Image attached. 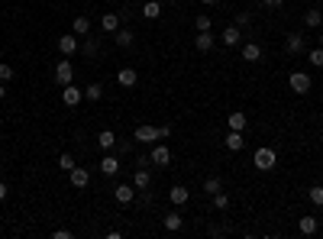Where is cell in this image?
<instances>
[{
  "instance_id": "cell-1",
  "label": "cell",
  "mask_w": 323,
  "mask_h": 239,
  "mask_svg": "<svg viewBox=\"0 0 323 239\" xmlns=\"http://www.w3.org/2000/svg\"><path fill=\"white\" fill-rule=\"evenodd\" d=\"M275 162H278V155H275V149H269V146L256 149V155H252V165H256L259 172H272Z\"/></svg>"
},
{
  "instance_id": "cell-2",
  "label": "cell",
  "mask_w": 323,
  "mask_h": 239,
  "mask_svg": "<svg viewBox=\"0 0 323 239\" xmlns=\"http://www.w3.org/2000/svg\"><path fill=\"white\" fill-rule=\"evenodd\" d=\"M288 84H291L294 94H307V91H311V74H307V71H291Z\"/></svg>"
},
{
  "instance_id": "cell-3",
  "label": "cell",
  "mask_w": 323,
  "mask_h": 239,
  "mask_svg": "<svg viewBox=\"0 0 323 239\" xmlns=\"http://www.w3.org/2000/svg\"><path fill=\"white\" fill-rule=\"evenodd\" d=\"M71 81H74V68H71V61H58V65H55V84L65 87V84H71Z\"/></svg>"
},
{
  "instance_id": "cell-4",
  "label": "cell",
  "mask_w": 323,
  "mask_h": 239,
  "mask_svg": "<svg viewBox=\"0 0 323 239\" xmlns=\"http://www.w3.org/2000/svg\"><path fill=\"white\" fill-rule=\"evenodd\" d=\"M133 139H136V142H142V146H149V142L159 139V126H149V123H142V126H136Z\"/></svg>"
},
{
  "instance_id": "cell-5",
  "label": "cell",
  "mask_w": 323,
  "mask_h": 239,
  "mask_svg": "<svg viewBox=\"0 0 323 239\" xmlns=\"http://www.w3.org/2000/svg\"><path fill=\"white\" fill-rule=\"evenodd\" d=\"M81 97H84V91H81V87H71V84L61 87V100H65V107H78Z\"/></svg>"
},
{
  "instance_id": "cell-6",
  "label": "cell",
  "mask_w": 323,
  "mask_h": 239,
  "mask_svg": "<svg viewBox=\"0 0 323 239\" xmlns=\"http://www.w3.org/2000/svg\"><path fill=\"white\" fill-rule=\"evenodd\" d=\"M113 197H116V204H133L136 188H133V184H116V188H113Z\"/></svg>"
},
{
  "instance_id": "cell-7",
  "label": "cell",
  "mask_w": 323,
  "mask_h": 239,
  "mask_svg": "<svg viewBox=\"0 0 323 239\" xmlns=\"http://www.w3.org/2000/svg\"><path fill=\"white\" fill-rule=\"evenodd\" d=\"M68 175H71V184H74V188H87V184H91V172H87V168H81V165H74Z\"/></svg>"
},
{
  "instance_id": "cell-8",
  "label": "cell",
  "mask_w": 323,
  "mask_h": 239,
  "mask_svg": "<svg viewBox=\"0 0 323 239\" xmlns=\"http://www.w3.org/2000/svg\"><path fill=\"white\" fill-rule=\"evenodd\" d=\"M285 52H288V55H301V52H304V36L291 32V36L285 39Z\"/></svg>"
},
{
  "instance_id": "cell-9",
  "label": "cell",
  "mask_w": 323,
  "mask_h": 239,
  "mask_svg": "<svg viewBox=\"0 0 323 239\" xmlns=\"http://www.w3.org/2000/svg\"><path fill=\"white\" fill-rule=\"evenodd\" d=\"M58 52L65 58H71L74 52H78V39H74V36H58Z\"/></svg>"
},
{
  "instance_id": "cell-10",
  "label": "cell",
  "mask_w": 323,
  "mask_h": 239,
  "mask_svg": "<svg viewBox=\"0 0 323 239\" xmlns=\"http://www.w3.org/2000/svg\"><path fill=\"white\" fill-rule=\"evenodd\" d=\"M243 146H246L243 129H230V133H226V149H230V152H239Z\"/></svg>"
},
{
  "instance_id": "cell-11",
  "label": "cell",
  "mask_w": 323,
  "mask_h": 239,
  "mask_svg": "<svg viewBox=\"0 0 323 239\" xmlns=\"http://www.w3.org/2000/svg\"><path fill=\"white\" fill-rule=\"evenodd\" d=\"M97 146L104 149V152L116 149V133H113V129H100V133H97Z\"/></svg>"
},
{
  "instance_id": "cell-12",
  "label": "cell",
  "mask_w": 323,
  "mask_h": 239,
  "mask_svg": "<svg viewBox=\"0 0 323 239\" xmlns=\"http://www.w3.org/2000/svg\"><path fill=\"white\" fill-rule=\"evenodd\" d=\"M113 36H116V45H120V49H129V45L136 42V32H133V29H126V26H120V29H116Z\"/></svg>"
},
{
  "instance_id": "cell-13",
  "label": "cell",
  "mask_w": 323,
  "mask_h": 239,
  "mask_svg": "<svg viewBox=\"0 0 323 239\" xmlns=\"http://www.w3.org/2000/svg\"><path fill=\"white\" fill-rule=\"evenodd\" d=\"M152 165H159V168H168L171 165V152L165 146H155L152 149Z\"/></svg>"
},
{
  "instance_id": "cell-14",
  "label": "cell",
  "mask_w": 323,
  "mask_h": 239,
  "mask_svg": "<svg viewBox=\"0 0 323 239\" xmlns=\"http://www.w3.org/2000/svg\"><path fill=\"white\" fill-rule=\"evenodd\" d=\"M162 227L168 230V233H178V230L184 227V220H181V214H175V210H171V214H165L162 217Z\"/></svg>"
},
{
  "instance_id": "cell-15",
  "label": "cell",
  "mask_w": 323,
  "mask_h": 239,
  "mask_svg": "<svg viewBox=\"0 0 323 239\" xmlns=\"http://www.w3.org/2000/svg\"><path fill=\"white\" fill-rule=\"evenodd\" d=\"M149 184H152V175H149V168H136V175H133V188H136V191H146Z\"/></svg>"
},
{
  "instance_id": "cell-16",
  "label": "cell",
  "mask_w": 323,
  "mask_h": 239,
  "mask_svg": "<svg viewBox=\"0 0 323 239\" xmlns=\"http://www.w3.org/2000/svg\"><path fill=\"white\" fill-rule=\"evenodd\" d=\"M100 172H104L107 175V178H110V175H116V172H120V159H116V155H104V159H100Z\"/></svg>"
},
{
  "instance_id": "cell-17",
  "label": "cell",
  "mask_w": 323,
  "mask_h": 239,
  "mask_svg": "<svg viewBox=\"0 0 323 239\" xmlns=\"http://www.w3.org/2000/svg\"><path fill=\"white\" fill-rule=\"evenodd\" d=\"M120 23H123V19L116 16V13H104V19H100V26H104V32H110V36H113V32L120 29Z\"/></svg>"
},
{
  "instance_id": "cell-18",
  "label": "cell",
  "mask_w": 323,
  "mask_h": 239,
  "mask_svg": "<svg viewBox=\"0 0 323 239\" xmlns=\"http://www.w3.org/2000/svg\"><path fill=\"white\" fill-rule=\"evenodd\" d=\"M142 16H146V19H159V16H162V3H159V0H146V6H142Z\"/></svg>"
},
{
  "instance_id": "cell-19",
  "label": "cell",
  "mask_w": 323,
  "mask_h": 239,
  "mask_svg": "<svg viewBox=\"0 0 323 239\" xmlns=\"http://www.w3.org/2000/svg\"><path fill=\"white\" fill-rule=\"evenodd\" d=\"M194 45H197V52H210V49H214V36H210V29L207 32H197Z\"/></svg>"
},
{
  "instance_id": "cell-20",
  "label": "cell",
  "mask_w": 323,
  "mask_h": 239,
  "mask_svg": "<svg viewBox=\"0 0 323 239\" xmlns=\"http://www.w3.org/2000/svg\"><path fill=\"white\" fill-rule=\"evenodd\" d=\"M298 230H301L304 236H314V233H317V217H301Z\"/></svg>"
},
{
  "instance_id": "cell-21",
  "label": "cell",
  "mask_w": 323,
  "mask_h": 239,
  "mask_svg": "<svg viewBox=\"0 0 323 239\" xmlns=\"http://www.w3.org/2000/svg\"><path fill=\"white\" fill-rule=\"evenodd\" d=\"M262 58V49H259L256 42H246L243 45V61H259Z\"/></svg>"
},
{
  "instance_id": "cell-22",
  "label": "cell",
  "mask_w": 323,
  "mask_h": 239,
  "mask_svg": "<svg viewBox=\"0 0 323 239\" xmlns=\"http://www.w3.org/2000/svg\"><path fill=\"white\" fill-rule=\"evenodd\" d=\"M71 29H74V36H87V32H91V19L87 16H74Z\"/></svg>"
},
{
  "instance_id": "cell-23",
  "label": "cell",
  "mask_w": 323,
  "mask_h": 239,
  "mask_svg": "<svg viewBox=\"0 0 323 239\" xmlns=\"http://www.w3.org/2000/svg\"><path fill=\"white\" fill-rule=\"evenodd\" d=\"M168 197H171V204H178V207H181V204H188V188L175 184V188L168 191Z\"/></svg>"
},
{
  "instance_id": "cell-24",
  "label": "cell",
  "mask_w": 323,
  "mask_h": 239,
  "mask_svg": "<svg viewBox=\"0 0 323 239\" xmlns=\"http://www.w3.org/2000/svg\"><path fill=\"white\" fill-rule=\"evenodd\" d=\"M116 81H120L123 87H136V68H123V71L116 74Z\"/></svg>"
},
{
  "instance_id": "cell-25",
  "label": "cell",
  "mask_w": 323,
  "mask_h": 239,
  "mask_svg": "<svg viewBox=\"0 0 323 239\" xmlns=\"http://www.w3.org/2000/svg\"><path fill=\"white\" fill-rule=\"evenodd\" d=\"M220 39H223V45H236L239 42V26H226Z\"/></svg>"
},
{
  "instance_id": "cell-26",
  "label": "cell",
  "mask_w": 323,
  "mask_h": 239,
  "mask_svg": "<svg viewBox=\"0 0 323 239\" xmlns=\"http://www.w3.org/2000/svg\"><path fill=\"white\" fill-rule=\"evenodd\" d=\"M304 23L311 26V29H317V26L323 23V13H320V10H307V13H304Z\"/></svg>"
},
{
  "instance_id": "cell-27",
  "label": "cell",
  "mask_w": 323,
  "mask_h": 239,
  "mask_svg": "<svg viewBox=\"0 0 323 239\" xmlns=\"http://www.w3.org/2000/svg\"><path fill=\"white\" fill-rule=\"evenodd\" d=\"M84 97H87V100H94V104H97V100L104 97V87H100V84H87V87H84Z\"/></svg>"
},
{
  "instance_id": "cell-28",
  "label": "cell",
  "mask_w": 323,
  "mask_h": 239,
  "mask_svg": "<svg viewBox=\"0 0 323 239\" xmlns=\"http://www.w3.org/2000/svg\"><path fill=\"white\" fill-rule=\"evenodd\" d=\"M246 123H249L246 113H230V129H246Z\"/></svg>"
},
{
  "instance_id": "cell-29",
  "label": "cell",
  "mask_w": 323,
  "mask_h": 239,
  "mask_svg": "<svg viewBox=\"0 0 323 239\" xmlns=\"http://www.w3.org/2000/svg\"><path fill=\"white\" fill-rule=\"evenodd\" d=\"M307 61H311V65H317V68H323V49H320V45L307 52Z\"/></svg>"
},
{
  "instance_id": "cell-30",
  "label": "cell",
  "mask_w": 323,
  "mask_h": 239,
  "mask_svg": "<svg viewBox=\"0 0 323 239\" xmlns=\"http://www.w3.org/2000/svg\"><path fill=\"white\" fill-rule=\"evenodd\" d=\"M210 197H214V207L217 210H226V207H230V197H226L223 191H217V194H210Z\"/></svg>"
},
{
  "instance_id": "cell-31",
  "label": "cell",
  "mask_w": 323,
  "mask_h": 239,
  "mask_svg": "<svg viewBox=\"0 0 323 239\" xmlns=\"http://www.w3.org/2000/svg\"><path fill=\"white\" fill-rule=\"evenodd\" d=\"M307 197H311L314 207H323V188H311V191H307Z\"/></svg>"
},
{
  "instance_id": "cell-32",
  "label": "cell",
  "mask_w": 323,
  "mask_h": 239,
  "mask_svg": "<svg viewBox=\"0 0 323 239\" xmlns=\"http://www.w3.org/2000/svg\"><path fill=\"white\" fill-rule=\"evenodd\" d=\"M97 52H100L97 39H87V42H84V55H87V58H97Z\"/></svg>"
},
{
  "instance_id": "cell-33",
  "label": "cell",
  "mask_w": 323,
  "mask_h": 239,
  "mask_svg": "<svg viewBox=\"0 0 323 239\" xmlns=\"http://www.w3.org/2000/svg\"><path fill=\"white\" fill-rule=\"evenodd\" d=\"M194 26H197V32H207V29H210V26H214V23H210V16H207V13H201V16L194 19Z\"/></svg>"
},
{
  "instance_id": "cell-34",
  "label": "cell",
  "mask_w": 323,
  "mask_h": 239,
  "mask_svg": "<svg viewBox=\"0 0 323 239\" xmlns=\"http://www.w3.org/2000/svg\"><path fill=\"white\" fill-rule=\"evenodd\" d=\"M204 191H207V194H217V191H223V184H220V178H207L204 181Z\"/></svg>"
},
{
  "instance_id": "cell-35",
  "label": "cell",
  "mask_w": 323,
  "mask_h": 239,
  "mask_svg": "<svg viewBox=\"0 0 323 239\" xmlns=\"http://www.w3.org/2000/svg\"><path fill=\"white\" fill-rule=\"evenodd\" d=\"M58 168H61V172H71V168H74V159H71V155H58Z\"/></svg>"
},
{
  "instance_id": "cell-36",
  "label": "cell",
  "mask_w": 323,
  "mask_h": 239,
  "mask_svg": "<svg viewBox=\"0 0 323 239\" xmlns=\"http://www.w3.org/2000/svg\"><path fill=\"white\" fill-rule=\"evenodd\" d=\"M0 81H3V84H6V81H13V68L6 65V61H0Z\"/></svg>"
},
{
  "instance_id": "cell-37",
  "label": "cell",
  "mask_w": 323,
  "mask_h": 239,
  "mask_svg": "<svg viewBox=\"0 0 323 239\" xmlns=\"http://www.w3.org/2000/svg\"><path fill=\"white\" fill-rule=\"evenodd\" d=\"M249 23H252L249 13H236V23H233V26H239V29H249Z\"/></svg>"
},
{
  "instance_id": "cell-38",
  "label": "cell",
  "mask_w": 323,
  "mask_h": 239,
  "mask_svg": "<svg viewBox=\"0 0 323 239\" xmlns=\"http://www.w3.org/2000/svg\"><path fill=\"white\" fill-rule=\"evenodd\" d=\"M136 165H139V168H149V165H152V155H139V159H136Z\"/></svg>"
},
{
  "instance_id": "cell-39",
  "label": "cell",
  "mask_w": 323,
  "mask_h": 239,
  "mask_svg": "<svg viewBox=\"0 0 323 239\" xmlns=\"http://www.w3.org/2000/svg\"><path fill=\"white\" fill-rule=\"evenodd\" d=\"M129 149H133V146H129V142H120V139H116V152H120V155H126Z\"/></svg>"
},
{
  "instance_id": "cell-40",
  "label": "cell",
  "mask_w": 323,
  "mask_h": 239,
  "mask_svg": "<svg viewBox=\"0 0 323 239\" xmlns=\"http://www.w3.org/2000/svg\"><path fill=\"white\" fill-rule=\"evenodd\" d=\"M52 236H55V239H71V230H55Z\"/></svg>"
},
{
  "instance_id": "cell-41",
  "label": "cell",
  "mask_w": 323,
  "mask_h": 239,
  "mask_svg": "<svg viewBox=\"0 0 323 239\" xmlns=\"http://www.w3.org/2000/svg\"><path fill=\"white\" fill-rule=\"evenodd\" d=\"M165 136H171V126H168V123H162V126H159V139H165Z\"/></svg>"
},
{
  "instance_id": "cell-42",
  "label": "cell",
  "mask_w": 323,
  "mask_h": 239,
  "mask_svg": "<svg viewBox=\"0 0 323 239\" xmlns=\"http://www.w3.org/2000/svg\"><path fill=\"white\" fill-rule=\"evenodd\" d=\"M281 3H285V0H265V6H269V10H278Z\"/></svg>"
},
{
  "instance_id": "cell-43",
  "label": "cell",
  "mask_w": 323,
  "mask_h": 239,
  "mask_svg": "<svg viewBox=\"0 0 323 239\" xmlns=\"http://www.w3.org/2000/svg\"><path fill=\"white\" fill-rule=\"evenodd\" d=\"M6 194H10V191H6V184L0 181V201H6Z\"/></svg>"
},
{
  "instance_id": "cell-44",
  "label": "cell",
  "mask_w": 323,
  "mask_h": 239,
  "mask_svg": "<svg viewBox=\"0 0 323 239\" xmlns=\"http://www.w3.org/2000/svg\"><path fill=\"white\" fill-rule=\"evenodd\" d=\"M6 97V84H3V81H0V100H3Z\"/></svg>"
},
{
  "instance_id": "cell-45",
  "label": "cell",
  "mask_w": 323,
  "mask_h": 239,
  "mask_svg": "<svg viewBox=\"0 0 323 239\" xmlns=\"http://www.w3.org/2000/svg\"><path fill=\"white\" fill-rule=\"evenodd\" d=\"M201 3H207V6H210V3H217V0H201Z\"/></svg>"
},
{
  "instance_id": "cell-46",
  "label": "cell",
  "mask_w": 323,
  "mask_h": 239,
  "mask_svg": "<svg viewBox=\"0 0 323 239\" xmlns=\"http://www.w3.org/2000/svg\"><path fill=\"white\" fill-rule=\"evenodd\" d=\"M162 3H175V0H162Z\"/></svg>"
},
{
  "instance_id": "cell-47",
  "label": "cell",
  "mask_w": 323,
  "mask_h": 239,
  "mask_svg": "<svg viewBox=\"0 0 323 239\" xmlns=\"http://www.w3.org/2000/svg\"><path fill=\"white\" fill-rule=\"evenodd\" d=\"M320 49H323V36H320Z\"/></svg>"
}]
</instances>
